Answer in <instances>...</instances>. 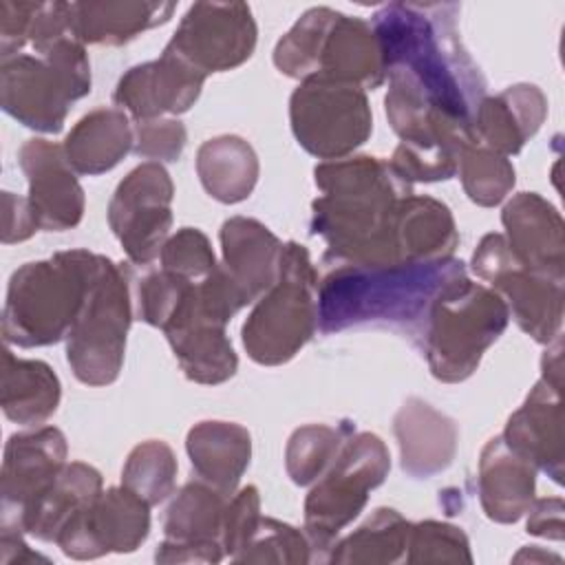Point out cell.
<instances>
[{
  "mask_svg": "<svg viewBox=\"0 0 565 565\" xmlns=\"http://www.w3.org/2000/svg\"><path fill=\"white\" fill-rule=\"evenodd\" d=\"M534 490L536 468L501 435L488 439L477 468V492L486 516L494 523H516L532 505Z\"/></svg>",
  "mask_w": 565,
  "mask_h": 565,
  "instance_id": "cb8c5ba5",
  "label": "cell"
},
{
  "mask_svg": "<svg viewBox=\"0 0 565 565\" xmlns=\"http://www.w3.org/2000/svg\"><path fill=\"white\" fill-rule=\"evenodd\" d=\"M505 300L516 324L539 344H550L563 327V282L521 267L514 256L488 280Z\"/></svg>",
  "mask_w": 565,
  "mask_h": 565,
  "instance_id": "484cf974",
  "label": "cell"
},
{
  "mask_svg": "<svg viewBox=\"0 0 565 565\" xmlns=\"http://www.w3.org/2000/svg\"><path fill=\"white\" fill-rule=\"evenodd\" d=\"M309 536L298 527L271 516H263L254 536L234 558L236 563H285L305 565L313 561Z\"/></svg>",
  "mask_w": 565,
  "mask_h": 565,
  "instance_id": "f35d334b",
  "label": "cell"
},
{
  "mask_svg": "<svg viewBox=\"0 0 565 565\" xmlns=\"http://www.w3.org/2000/svg\"><path fill=\"white\" fill-rule=\"evenodd\" d=\"M561 388L547 380H539L525 402L510 415L503 441L543 470L554 483L563 481V406Z\"/></svg>",
  "mask_w": 565,
  "mask_h": 565,
  "instance_id": "ffe728a7",
  "label": "cell"
},
{
  "mask_svg": "<svg viewBox=\"0 0 565 565\" xmlns=\"http://www.w3.org/2000/svg\"><path fill=\"white\" fill-rule=\"evenodd\" d=\"M159 263L161 269L192 282L203 280L218 267L210 238L196 227H181L179 232L170 234L161 247Z\"/></svg>",
  "mask_w": 565,
  "mask_h": 565,
  "instance_id": "60d3db41",
  "label": "cell"
},
{
  "mask_svg": "<svg viewBox=\"0 0 565 565\" xmlns=\"http://www.w3.org/2000/svg\"><path fill=\"white\" fill-rule=\"evenodd\" d=\"M527 532L534 536L563 541V499H534L527 508Z\"/></svg>",
  "mask_w": 565,
  "mask_h": 565,
  "instance_id": "7dc6e473",
  "label": "cell"
},
{
  "mask_svg": "<svg viewBox=\"0 0 565 565\" xmlns=\"http://www.w3.org/2000/svg\"><path fill=\"white\" fill-rule=\"evenodd\" d=\"M130 320L128 274L97 254L82 311L66 335V360L82 384L106 386L119 377Z\"/></svg>",
  "mask_w": 565,
  "mask_h": 565,
  "instance_id": "ba28073f",
  "label": "cell"
},
{
  "mask_svg": "<svg viewBox=\"0 0 565 565\" xmlns=\"http://www.w3.org/2000/svg\"><path fill=\"white\" fill-rule=\"evenodd\" d=\"M523 558H527V561H550V558H552V561H561L558 556L539 552L536 545H527V547H523V552H519V554L514 556V561H523Z\"/></svg>",
  "mask_w": 565,
  "mask_h": 565,
  "instance_id": "f907efd6",
  "label": "cell"
},
{
  "mask_svg": "<svg viewBox=\"0 0 565 565\" xmlns=\"http://www.w3.org/2000/svg\"><path fill=\"white\" fill-rule=\"evenodd\" d=\"M205 84V75L161 51L152 62L128 68L113 93L117 108L126 110L132 121L181 115L194 106Z\"/></svg>",
  "mask_w": 565,
  "mask_h": 565,
  "instance_id": "ac0fdd59",
  "label": "cell"
},
{
  "mask_svg": "<svg viewBox=\"0 0 565 565\" xmlns=\"http://www.w3.org/2000/svg\"><path fill=\"white\" fill-rule=\"evenodd\" d=\"M174 9V2H68V24L84 46H121L166 24Z\"/></svg>",
  "mask_w": 565,
  "mask_h": 565,
  "instance_id": "83f0119b",
  "label": "cell"
},
{
  "mask_svg": "<svg viewBox=\"0 0 565 565\" xmlns=\"http://www.w3.org/2000/svg\"><path fill=\"white\" fill-rule=\"evenodd\" d=\"M541 371L543 380L563 386V340L561 335L547 344V351L541 360Z\"/></svg>",
  "mask_w": 565,
  "mask_h": 565,
  "instance_id": "681fc988",
  "label": "cell"
},
{
  "mask_svg": "<svg viewBox=\"0 0 565 565\" xmlns=\"http://www.w3.org/2000/svg\"><path fill=\"white\" fill-rule=\"evenodd\" d=\"M38 561H44L49 563L46 556L33 552L22 534H15V532H0V563L2 565H26V563H38Z\"/></svg>",
  "mask_w": 565,
  "mask_h": 565,
  "instance_id": "c3c4849f",
  "label": "cell"
},
{
  "mask_svg": "<svg viewBox=\"0 0 565 565\" xmlns=\"http://www.w3.org/2000/svg\"><path fill=\"white\" fill-rule=\"evenodd\" d=\"M66 437L55 426H35L9 437L0 472V530L24 534V519L51 488L66 461Z\"/></svg>",
  "mask_w": 565,
  "mask_h": 565,
  "instance_id": "4fadbf2b",
  "label": "cell"
},
{
  "mask_svg": "<svg viewBox=\"0 0 565 565\" xmlns=\"http://www.w3.org/2000/svg\"><path fill=\"white\" fill-rule=\"evenodd\" d=\"M508 322V305L494 289L472 282L468 274L446 285L428 309L422 335L433 377L446 384L468 380Z\"/></svg>",
  "mask_w": 565,
  "mask_h": 565,
  "instance_id": "5b68a950",
  "label": "cell"
},
{
  "mask_svg": "<svg viewBox=\"0 0 565 565\" xmlns=\"http://www.w3.org/2000/svg\"><path fill=\"white\" fill-rule=\"evenodd\" d=\"M190 282L192 280L181 278V276H177L172 271H166L161 267L157 271H150L139 282V289H137V294H139V318L143 322H148L150 327L161 329Z\"/></svg>",
  "mask_w": 565,
  "mask_h": 565,
  "instance_id": "ee69618b",
  "label": "cell"
},
{
  "mask_svg": "<svg viewBox=\"0 0 565 565\" xmlns=\"http://www.w3.org/2000/svg\"><path fill=\"white\" fill-rule=\"evenodd\" d=\"M545 115L547 99L543 90L534 84H514L479 102L470 139L503 157H512L539 132Z\"/></svg>",
  "mask_w": 565,
  "mask_h": 565,
  "instance_id": "7402d4cb",
  "label": "cell"
},
{
  "mask_svg": "<svg viewBox=\"0 0 565 565\" xmlns=\"http://www.w3.org/2000/svg\"><path fill=\"white\" fill-rule=\"evenodd\" d=\"M505 243L514 260L552 280L565 278V241L561 212L536 192L514 194L501 212Z\"/></svg>",
  "mask_w": 565,
  "mask_h": 565,
  "instance_id": "d6986e66",
  "label": "cell"
},
{
  "mask_svg": "<svg viewBox=\"0 0 565 565\" xmlns=\"http://www.w3.org/2000/svg\"><path fill=\"white\" fill-rule=\"evenodd\" d=\"M150 532V505L124 486L102 490L60 532L57 545L75 561L135 552Z\"/></svg>",
  "mask_w": 565,
  "mask_h": 565,
  "instance_id": "5bb4252c",
  "label": "cell"
},
{
  "mask_svg": "<svg viewBox=\"0 0 565 565\" xmlns=\"http://www.w3.org/2000/svg\"><path fill=\"white\" fill-rule=\"evenodd\" d=\"M457 11L446 2H391L371 24L388 79L384 102L428 108L470 130L486 79L461 44Z\"/></svg>",
  "mask_w": 565,
  "mask_h": 565,
  "instance_id": "6da1fadb",
  "label": "cell"
},
{
  "mask_svg": "<svg viewBox=\"0 0 565 565\" xmlns=\"http://www.w3.org/2000/svg\"><path fill=\"white\" fill-rule=\"evenodd\" d=\"M177 457L161 439L137 444L121 468V486L141 497L150 508L166 501L177 483Z\"/></svg>",
  "mask_w": 565,
  "mask_h": 565,
  "instance_id": "74e56055",
  "label": "cell"
},
{
  "mask_svg": "<svg viewBox=\"0 0 565 565\" xmlns=\"http://www.w3.org/2000/svg\"><path fill=\"white\" fill-rule=\"evenodd\" d=\"M335 13L338 11L331 7H313L305 11L296 24L276 42L274 66L282 75L300 82L316 75L318 55Z\"/></svg>",
  "mask_w": 565,
  "mask_h": 565,
  "instance_id": "d590c367",
  "label": "cell"
},
{
  "mask_svg": "<svg viewBox=\"0 0 565 565\" xmlns=\"http://www.w3.org/2000/svg\"><path fill=\"white\" fill-rule=\"evenodd\" d=\"M311 234L327 243L324 260L335 265L402 263L395 243L399 201L413 194L386 159L358 154L322 161L313 170Z\"/></svg>",
  "mask_w": 565,
  "mask_h": 565,
  "instance_id": "7a4b0ae2",
  "label": "cell"
},
{
  "mask_svg": "<svg viewBox=\"0 0 565 565\" xmlns=\"http://www.w3.org/2000/svg\"><path fill=\"white\" fill-rule=\"evenodd\" d=\"M466 276L457 258L393 265H335L318 285L322 333L391 327L422 340L435 296Z\"/></svg>",
  "mask_w": 565,
  "mask_h": 565,
  "instance_id": "3957f363",
  "label": "cell"
},
{
  "mask_svg": "<svg viewBox=\"0 0 565 565\" xmlns=\"http://www.w3.org/2000/svg\"><path fill=\"white\" fill-rule=\"evenodd\" d=\"M406 552L408 563H472L468 536L446 521L411 523Z\"/></svg>",
  "mask_w": 565,
  "mask_h": 565,
  "instance_id": "ab89813d",
  "label": "cell"
},
{
  "mask_svg": "<svg viewBox=\"0 0 565 565\" xmlns=\"http://www.w3.org/2000/svg\"><path fill=\"white\" fill-rule=\"evenodd\" d=\"M135 143L132 152L148 161H177L185 148V126L174 117H157L132 121Z\"/></svg>",
  "mask_w": 565,
  "mask_h": 565,
  "instance_id": "b9f144b4",
  "label": "cell"
},
{
  "mask_svg": "<svg viewBox=\"0 0 565 565\" xmlns=\"http://www.w3.org/2000/svg\"><path fill=\"white\" fill-rule=\"evenodd\" d=\"M311 77H327L362 90L377 88L386 79L384 55L371 22L358 15L335 13Z\"/></svg>",
  "mask_w": 565,
  "mask_h": 565,
  "instance_id": "603a6c76",
  "label": "cell"
},
{
  "mask_svg": "<svg viewBox=\"0 0 565 565\" xmlns=\"http://www.w3.org/2000/svg\"><path fill=\"white\" fill-rule=\"evenodd\" d=\"M260 519V494L256 486H245L230 497L221 532V545L225 556L234 561L243 552V547L254 536Z\"/></svg>",
  "mask_w": 565,
  "mask_h": 565,
  "instance_id": "7bdbcfd3",
  "label": "cell"
},
{
  "mask_svg": "<svg viewBox=\"0 0 565 565\" xmlns=\"http://www.w3.org/2000/svg\"><path fill=\"white\" fill-rule=\"evenodd\" d=\"M102 490L104 481L97 468L84 461L66 463L51 488L29 510L24 534H33L40 541H57L62 527Z\"/></svg>",
  "mask_w": 565,
  "mask_h": 565,
  "instance_id": "d6a6232c",
  "label": "cell"
},
{
  "mask_svg": "<svg viewBox=\"0 0 565 565\" xmlns=\"http://www.w3.org/2000/svg\"><path fill=\"white\" fill-rule=\"evenodd\" d=\"M38 2H0V57H13L29 42L31 20Z\"/></svg>",
  "mask_w": 565,
  "mask_h": 565,
  "instance_id": "f6af8a7d",
  "label": "cell"
},
{
  "mask_svg": "<svg viewBox=\"0 0 565 565\" xmlns=\"http://www.w3.org/2000/svg\"><path fill=\"white\" fill-rule=\"evenodd\" d=\"M318 271L309 249L296 241L282 245L278 280L256 300L241 340L247 355L263 366L289 362L316 333Z\"/></svg>",
  "mask_w": 565,
  "mask_h": 565,
  "instance_id": "52a82bcc",
  "label": "cell"
},
{
  "mask_svg": "<svg viewBox=\"0 0 565 565\" xmlns=\"http://www.w3.org/2000/svg\"><path fill=\"white\" fill-rule=\"evenodd\" d=\"M185 450L194 475L232 497L252 459V435L236 422L205 419L188 430Z\"/></svg>",
  "mask_w": 565,
  "mask_h": 565,
  "instance_id": "4316f807",
  "label": "cell"
},
{
  "mask_svg": "<svg viewBox=\"0 0 565 565\" xmlns=\"http://www.w3.org/2000/svg\"><path fill=\"white\" fill-rule=\"evenodd\" d=\"M402 470L413 479L444 472L457 452L459 428L455 419L419 397H408L393 419Z\"/></svg>",
  "mask_w": 565,
  "mask_h": 565,
  "instance_id": "44dd1931",
  "label": "cell"
},
{
  "mask_svg": "<svg viewBox=\"0 0 565 565\" xmlns=\"http://www.w3.org/2000/svg\"><path fill=\"white\" fill-rule=\"evenodd\" d=\"M349 426L307 424L291 433L285 448V468L296 486H311L338 457Z\"/></svg>",
  "mask_w": 565,
  "mask_h": 565,
  "instance_id": "8d00e7d4",
  "label": "cell"
},
{
  "mask_svg": "<svg viewBox=\"0 0 565 565\" xmlns=\"http://www.w3.org/2000/svg\"><path fill=\"white\" fill-rule=\"evenodd\" d=\"M296 141L322 161L351 157L373 132L366 90L327 77H307L289 97Z\"/></svg>",
  "mask_w": 565,
  "mask_h": 565,
  "instance_id": "30bf717a",
  "label": "cell"
},
{
  "mask_svg": "<svg viewBox=\"0 0 565 565\" xmlns=\"http://www.w3.org/2000/svg\"><path fill=\"white\" fill-rule=\"evenodd\" d=\"M172 179L157 161L139 163L115 188L108 225L132 265L159 258L172 227Z\"/></svg>",
  "mask_w": 565,
  "mask_h": 565,
  "instance_id": "8fae6325",
  "label": "cell"
},
{
  "mask_svg": "<svg viewBox=\"0 0 565 565\" xmlns=\"http://www.w3.org/2000/svg\"><path fill=\"white\" fill-rule=\"evenodd\" d=\"M223 269L238 285L249 302H256L280 271L282 243L256 218L232 216L221 225Z\"/></svg>",
  "mask_w": 565,
  "mask_h": 565,
  "instance_id": "d4e9b609",
  "label": "cell"
},
{
  "mask_svg": "<svg viewBox=\"0 0 565 565\" xmlns=\"http://www.w3.org/2000/svg\"><path fill=\"white\" fill-rule=\"evenodd\" d=\"M62 384L55 371L42 360L15 358L2 351L0 406L7 419L20 426H42L60 406Z\"/></svg>",
  "mask_w": 565,
  "mask_h": 565,
  "instance_id": "4dcf8cb0",
  "label": "cell"
},
{
  "mask_svg": "<svg viewBox=\"0 0 565 565\" xmlns=\"http://www.w3.org/2000/svg\"><path fill=\"white\" fill-rule=\"evenodd\" d=\"M196 174L203 190L227 205L245 201L258 181V157L238 135H218L196 150Z\"/></svg>",
  "mask_w": 565,
  "mask_h": 565,
  "instance_id": "1f68e13d",
  "label": "cell"
},
{
  "mask_svg": "<svg viewBox=\"0 0 565 565\" xmlns=\"http://www.w3.org/2000/svg\"><path fill=\"white\" fill-rule=\"evenodd\" d=\"M95 263V252L66 249L18 267L9 278L2 309L4 344L33 349L66 340L82 311Z\"/></svg>",
  "mask_w": 565,
  "mask_h": 565,
  "instance_id": "277c9868",
  "label": "cell"
},
{
  "mask_svg": "<svg viewBox=\"0 0 565 565\" xmlns=\"http://www.w3.org/2000/svg\"><path fill=\"white\" fill-rule=\"evenodd\" d=\"M388 470L391 455L382 437L355 433L344 439L338 457L305 499V534L313 550H331L335 536L358 519L371 490L384 483Z\"/></svg>",
  "mask_w": 565,
  "mask_h": 565,
  "instance_id": "9c48e42d",
  "label": "cell"
},
{
  "mask_svg": "<svg viewBox=\"0 0 565 565\" xmlns=\"http://www.w3.org/2000/svg\"><path fill=\"white\" fill-rule=\"evenodd\" d=\"M457 172L468 199L481 207H494L514 188V166L508 157L468 141L459 150Z\"/></svg>",
  "mask_w": 565,
  "mask_h": 565,
  "instance_id": "e575fe53",
  "label": "cell"
},
{
  "mask_svg": "<svg viewBox=\"0 0 565 565\" xmlns=\"http://www.w3.org/2000/svg\"><path fill=\"white\" fill-rule=\"evenodd\" d=\"M230 497L210 483L194 479L179 488L163 519V543L154 552L157 563H218L223 519Z\"/></svg>",
  "mask_w": 565,
  "mask_h": 565,
  "instance_id": "2e32d148",
  "label": "cell"
},
{
  "mask_svg": "<svg viewBox=\"0 0 565 565\" xmlns=\"http://www.w3.org/2000/svg\"><path fill=\"white\" fill-rule=\"evenodd\" d=\"M408 532L411 521L397 510L377 508L360 527L331 545L327 561L353 565L397 563L406 556Z\"/></svg>",
  "mask_w": 565,
  "mask_h": 565,
  "instance_id": "836d02e7",
  "label": "cell"
},
{
  "mask_svg": "<svg viewBox=\"0 0 565 565\" xmlns=\"http://www.w3.org/2000/svg\"><path fill=\"white\" fill-rule=\"evenodd\" d=\"M2 243L11 245V243H22L26 238H31L40 227L33 218V212L29 207V201L24 196H18L13 192H2Z\"/></svg>",
  "mask_w": 565,
  "mask_h": 565,
  "instance_id": "bcb514c9",
  "label": "cell"
},
{
  "mask_svg": "<svg viewBox=\"0 0 565 565\" xmlns=\"http://www.w3.org/2000/svg\"><path fill=\"white\" fill-rule=\"evenodd\" d=\"M256 38L258 29L247 2H194L163 51L207 77L247 62Z\"/></svg>",
  "mask_w": 565,
  "mask_h": 565,
  "instance_id": "7c38bea8",
  "label": "cell"
},
{
  "mask_svg": "<svg viewBox=\"0 0 565 565\" xmlns=\"http://www.w3.org/2000/svg\"><path fill=\"white\" fill-rule=\"evenodd\" d=\"M395 243L402 263L452 258L459 234L450 207L433 196H404L395 218Z\"/></svg>",
  "mask_w": 565,
  "mask_h": 565,
  "instance_id": "f546056e",
  "label": "cell"
},
{
  "mask_svg": "<svg viewBox=\"0 0 565 565\" xmlns=\"http://www.w3.org/2000/svg\"><path fill=\"white\" fill-rule=\"evenodd\" d=\"M135 130L130 115L117 106L95 108L84 115L66 135L62 148L77 174L97 177L113 170L132 152Z\"/></svg>",
  "mask_w": 565,
  "mask_h": 565,
  "instance_id": "f1b7e54d",
  "label": "cell"
},
{
  "mask_svg": "<svg viewBox=\"0 0 565 565\" xmlns=\"http://www.w3.org/2000/svg\"><path fill=\"white\" fill-rule=\"evenodd\" d=\"M225 327L227 322L214 318L203 307L196 282H190L161 327L190 382L214 386L227 382L236 373L238 358Z\"/></svg>",
  "mask_w": 565,
  "mask_h": 565,
  "instance_id": "9a60e30c",
  "label": "cell"
},
{
  "mask_svg": "<svg viewBox=\"0 0 565 565\" xmlns=\"http://www.w3.org/2000/svg\"><path fill=\"white\" fill-rule=\"evenodd\" d=\"M18 163L29 183V207L40 230L64 232L79 225L86 207L77 172L55 141L33 137L22 143Z\"/></svg>",
  "mask_w": 565,
  "mask_h": 565,
  "instance_id": "e0dca14e",
  "label": "cell"
},
{
  "mask_svg": "<svg viewBox=\"0 0 565 565\" xmlns=\"http://www.w3.org/2000/svg\"><path fill=\"white\" fill-rule=\"evenodd\" d=\"M90 93L86 46L66 35L42 53H18L0 62V102L18 124L55 135L71 104Z\"/></svg>",
  "mask_w": 565,
  "mask_h": 565,
  "instance_id": "8992f818",
  "label": "cell"
}]
</instances>
